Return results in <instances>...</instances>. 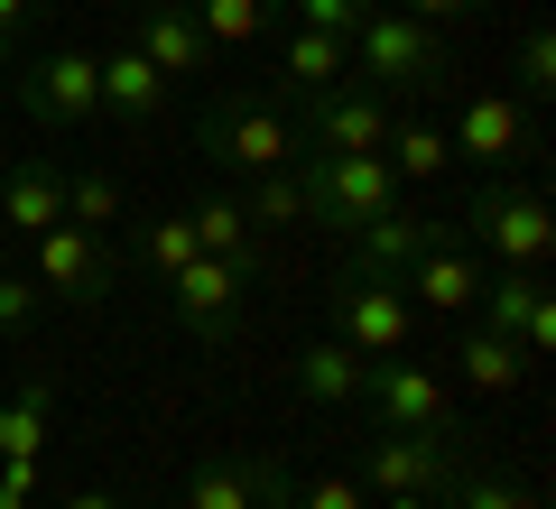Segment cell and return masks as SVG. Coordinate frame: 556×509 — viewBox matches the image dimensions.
<instances>
[{
    "instance_id": "28",
    "label": "cell",
    "mask_w": 556,
    "mask_h": 509,
    "mask_svg": "<svg viewBox=\"0 0 556 509\" xmlns=\"http://www.w3.org/2000/svg\"><path fill=\"white\" fill-rule=\"evenodd\" d=\"M204 28V47H251L260 28H269V0H186Z\"/></svg>"
},
{
    "instance_id": "3",
    "label": "cell",
    "mask_w": 556,
    "mask_h": 509,
    "mask_svg": "<svg viewBox=\"0 0 556 509\" xmlns=\"http://www.w3.org/2000/svg\"><path fill=\"white\" fill-rule=\"evenodd\" d=\"M353 75H371L380 93L437 84L445 75V28H427V20H408V10H380L371 0V20L353 28Z\"/></svg>"
},
{
    "instance_id": "24",
    "label": "cell",
    "mask_w": 556,
    "mask_h": 509,
    "mask_svg": "<svg viewBox=\"0 0 556 509\" xmlns=\"http://www.w3.org/2000/svg\"><path fill=\"white\" fill-rule=\"evenodd\" d=\"M186 222H195V251L260 269V241H251V214H241V195H204V204H186Z\"/></svg>"
},
{
    "instance_id": "37",
    "label": "cell",
    "mask_w": 556,
    "mask_h": 509,
    "mask_svg": "<svg viewBox=\"0 0 556 509\" xmlns=\"http://www.w3.org/2000/svg\"><path fill=\"white\" fill-rule=\"evenodd\" d=\"M56 509H112V491H65Z\"/></svg>"
},
{
    "instance_id": "35",
    "label": "cell",
    "mask_w": 556,
    "mask_h": 509,
    "mask_svg": "<svg viewBox=\"0 0 556 509\" xmlns=\"http://www.w3.org/2000/svg\"><path fill=\"white\" fill-rule=\"evenodd\" d=\"M482 0H408V20H427V28H445V20H473Z\"/></svg>"
},
{
    "instance_id": "29",
    "label": "cell",
    "mask_w": 556,
    "mask_h": 509,
    "mask_svg": "<svg viewBox=\"0 0 556 509\" xmlns=\"http://www.w3.org/2000/svg\"><path fill=\"white\" fill-rule=\"evenodd\" d=\"M437 509H529V491L501 482V472H455V482L437 491Z\"/></svg>"
},
{
    "instance_id": "2",
    "label": "cell",
    "mask_w": 556,
    "mask_h": 509,
    "mask_svg": "<svg viewBox=\"0 0 556 509\" xmlns=\"http://www.w3.org/2000/svg\"><path fill=\"white\" fill-rule=\"evenodd\" d=\"M298 186H306V222H334V232H362V222H380L399 204L390 157H371V149H306Z\"/></svg>"
},
{
    "instance_id": "32",
    "label": "cell",
    "mask_w": 556,
    "mask_h": 509,
    "mask_svg": "<svg viewBox=\"0 0 556 509\" xmlns=\"http://www.w3.org/2000/svg\"><path fill=\"white\" fill-rule=\"evenodd\" d=\"M298 509H371V491L353 472H316V482H298Z\"/></svg>"
},
{
    "instance_id": "38",
    "label": "cell",
    "mask_w": 556,
    "mask_h": 509,
    "mask_svg": "<svg viewBox=\"0 0 556 509\" xmlns=\"http://www.w3.org/2000/svg\"><path fill=\"white\" fill-rule=\"evenodd\" d=\"M380 509H437V500H427V491H390Z\"/></svg>"
},
{
    "instance_id": "22",
    "label": "cell",
    "mask_w": 556,
    "mask_h": 509,
    "mask_svg": "<svg viewBox=\"0 0 556 509\" xmlns=\"http://www.w3.org/2000/svg\"><path fill=\"white\" fill-rule=\"evenodd\" d=\"M427 232H437V222H417V214H399V204H390L380 222H362V232H353V269H371V278H399L417 251H427Z\"/></svg>"
},
{
    "instance_id": "18",
    "label": "cell",
    "mask_w": 556,
    "mask_h": 509,
    "mask_svg": "<svg viewBox=\"0 0 556 509\" xmlns=\"http://www.w3.org/2000/svg\"><path fill=\"white\" fill-rule=\"evenodd\" d=\"M0 222H10V232H28V241H38L47 222H65V177L47 167V157H20V167L0 177Z\"/></svg>"
},
{
    "instance_id": "5",
    "label": "cell",
    "mask_w": 556,
    "mask_h": 509,
    "mask_svg": "<svg viewBox=\"0 0 556 509\" xmlns=\"http://www.w3.org/2000/svg\"><path fill=\"white\" fill-rule=\"evenodd\" d=\"M334 343H343V353H362V361L408 353V343H417L408 288H399V278H371V269H343L334 278Z\"/></svg>"
},
{
    "instance_id": "34",
    "label": "cell",
    "mask_w": 556,
    "mask_h": 509,
    "mask_svg": "<svg viewBox=\"0 0 556 509\" xmlns=\"http://www.w3.org/2000/svg\"><path fill=\"white\" fill-rule=\"evenodd\" d=\"M362 20H371V0H298V28H334V38H353Z\"/></svg>"
},
{
    "instance_id": "40",
    "label": "cell",
    "mask_w": 556,
    "mask_h": 509,
    "mask_svg": "<svg viewBox=\"0 0 556 509\" xmlns=\"http://www.w3.org/2000/svg\"><path fill=\"white\" fill-rule=\"evenodd\" d=\"M112 509H130V500H112Z\"/></svg>"
},
{
    "instance_id": "13",
    "label": "cell",
    "mask_w": 556,
    "mask_h": 509,
    "mask_svg": "<svg viewBox=\"0 0 556 509\" xmlns=\"http://www.w3.org/2000/svg\"><path fill=\"white\" fill-rule=\"evenodd\" d=\"M390 102L380 93H353V84H325V93H306V120H298V139L306 149H371L380 157V139H390Z\"/></svg>"
},
{
    "instance_id": "7",
    "label": "cell",
    "mask_w": 556,
    "mask_h": 509,
    "mask_svg": "<svg viewBox=\"0 0 556 509\" xmlns=\"http://www.w3.org/2000/svg\"><path fill=\"white\" fill-rule=\"evenodd\" d=\"M28 278H38V296L93 306V296L121 278V259H112V241H102V232H84V222H47V232L28 241Z\"/></svg>"
},
{
    "instance_id": "30",
    "label": "cell",
    "mask_w": 556,
    "mask_h": 509,
    "mask_svg": "<svg viewBox=\"0 0 556 509\" xmlns=\"http://www.w3.org/2000/svg\"><path fill=\"white\" fill-rule=\"evenodd\" d=\"M519 93H529V102L556 93V38H547V20L519 28Z\"/></svg>"
},
{
    "instance_id": "12",
    "label": "cell",
    "mask_w": 556,
    "mask_h": 509,
    "mask_svg": "<svg viewBox=\"0 0 556 509\" xmlns=\"http://www.w3.org/2000/svg\"><path fill=\"white\" fill-rule=\"evenodd\" d=\"M482 325L501 333V343H519V353H547V333H556V306H547V278L538 269H482Z\"/></svg>"
},
{
    "instance_id": "11",
    "label": "cell",
    "mask_w": 556,
    "mask_h": 509,
    "mask_svg": "<svg viewBox=\"0 0 556 509\" xmlns=\"http://www.w3.org/2000/svg\"><path fill=\"white\" fill-rule=\"evenodd\" d=\"M455 445L464 435H390L380 427L371 445H362V491H380V500H390V491H427V500H437V491L455 482Z\"/></svg>"
},
{
    "instance_id": "39",
    "label": "cell",
    "mask_w": 556,
    "mask_h": 509,
    "mask_svg": "<svg viewBox=\"0 0 556 509\" xmlns=\"http://www.w3.org/2000/svg\"><path fill=\"white\" fill-rule=\"evenodd\" d=\"M10 56H20V38H10V28H0V65H10Z\"/></svg>"
},
{
    "instance_id": "9",
    "label": "cell",
    "mask_w": 556,
    "mask_h": 509,
    "mask_svg": "<svg viewBox=\"0 0 556 509\" xmlns=\"http://www.w3.org/2000/svg\"><path fill=\"white\" fill-rule=\"evenodd\" d=\"M20 102H28V120H47V130H93L102 120L93 47H47V56L20 75Z\"/></svg>"
},
{
    "instance_id": "31",
    "label": "cell",
    "mask_w": 556,
    "mask_h": 509,
    "mask_svg": "<svg viewBox=\"0 0 556 509\" xmlns=\"http://www.w3.org/2000/svg\"><path fill=\"white\" fill-rule=\"evenodd\" d=\"M139 259H149V269H186V259H195V222L186 214H167V222H149V232H139Z\"/></svg>"
},
{
    "instance_id": "36",
    "label": "cell",
    "mask_w": 556,
    "mask_h": 509,
    "mask_svg": "<svg viewBox=\"0 0 556 509\" xmlns=\"http://www.w3.org/2000/svg\"><path fill=\"white\" fill-rule=\"evenodd\" d=\"M28 10H38V0H0V28L20 38V28H28Z\"/></svg>"
},
{
    "instance_id": "27",
    "label": "cell",
    "mask_w": 556,
    "mask_h": 509,
    "mask_svg": "<svg viewBox=\"0 0 556 509\" xmlns=\"http://www.w3.org/2000/svg\"><path fill=\"white\" fill-rule=\"evenodd\" d=\"M241 214H251V232L269 222V232H288V222H306V186L298 167H269V177H251V195H241Z\"/></svg>"
},
{
    "instance_id": "10",
    "label": "cell",
    "mask_w": 556,
    "mask_h": 509,
    "mask_svg": "<svg viewBox=\"0 0 556 509\" xmlns=\"http://www.w3.org/2000/svg\"><path fill=\"white\" fill-rule=\"evenodd\" d=\"M399 288H408V306H427V315H464V306L482 296V251L455 232V222H437L427 251L399 269Z\"/></svg>"
},
{
    "instance_id": "23",
    "label": "cell",
    "mask_w": 556,
    "mask_h": 509,
    "mask_svg": "<svg viewBox=\"0 0 556 509\" xmlns=\"http://www.w3.org/2000/svg\"><path fill=\"white\" fill-rule=\"evenodd\" d=\"M288 84L298 93H325V84H343L353 75V38H334V28H288Z\"/></svg>"
},
{
    "instance_id": "25",
    "label": "cell",
    "mask_w": 556,
    "mask_h": 509,
    "mask_svg": "<svg viewBox=\"0 0 556 509\" xmlns=\"http://www.w3.org/2000/svg\"><path fill=\"white\" fill-rule=\"evenodd\" d=\"M56 445V390L28 380L20 398H0V454H47Z\"/></svg>"
},
{
    "instance_id": "4",
    "label": "cell",
    "mask_w": 556,
    "mask_h": 509,
    "mask_svg": "<svg viewBox=\"0 0 556 509\" xmlns=\"http://www.w3.org/2000/svg\"><path fill=\"white\" fill-rule=\"evenodd\" d=\"M362 408L390 435H455V380L390 353V361H362Z\"/></svg>"
},
{
    "instance_id": "20",
    "label": "cell",
    "mask_w": 556,
    "mask_h": 509,
    "mask_svg": "<svg viewBox=\"0 0 556 509\" xmlns=\"http://www.w3.org/2000/svg\"><path fill=\"white\" fill-rule=\"evenodd\" d=\"M288 380H298V398H316V408H353L362 398V353H343L334 333H325V343H306V353L288 361Z\"/></svg>"
},
{
    "instance_id": "6",
    "label": "cell",
    "mask_w": 556,
    "mask_h": 509,
    "mask_svg": "<svg viewBox=\"0 0 556 509\" xmlns=\"http://www.w3.org/2000/svg\"><path fill=\"white\" fill-rule=\"evenodd\" d=\"M204 157L241 167V177H269V167H298L306 139H298V120L278 112V102H214V112H204Z\"/></svg>"
},
{
    "instance_id": "8",
    "label": "cell",
    "mask_w": 556,
    "mask_h": 509,
    "mask_svg": "<svg viewBox=\"0 0 556 509\" xmlns=\"http://www.w3.org/2000/svg\"><path fill=\"white\" fill-rule=\"evenodd\" d=\"M251 278H260V269L195 251L186 269H167V306H177V325L195 333V343H223V333L241 325V306H251Z\"/></svg>"
},
{
    "instance_id": "16",
    "label": "cell",
    "mask_w": 556,
    "mask_h": 509,
    "mask_svg": "<svg viewBox=\"0 0 556 509\" xmlns=\"http://www.w3.org/2000/svg\"><path fill=\"white\" fill-rule=\"evenodd\" d=\"M186 509H298V482H288V463H195V482H186Z\"/></svg>"
},
{
    "instance_id": "33",
    "label": "cell",
    "mask_w": 556,
    "mask_h": 509,
    "mask_svg": "<svg viewBox=\"0 0 556 509\" xmlns=\"http://www.w3.org/2000/svg\"><path fill=\"white\" fill-rule=\"evenodd\" d=\"M38 306H47L38 278H10V269H0V333H28V325H38Z\"/></svg>"
},
{
    "instance_id": "26",
    "label": "cell",
    "mask_w": 556,
    "mask_h": 509,
    "mask_svg": "<svg viewBox=\"0 0 556 509\" xmlns=\"http://www.w3.org/2000/svg\"><path fill=\"white\" fill-rule=\"evenodd\" d=\"M121 214H130V195H121L112 167H75V177H65V222H84V232H112Z\"/></svg>"
},
{
    "instance_id": "1",
    "label": "cell",
    "mask_w": 556,
    "mask_h": 509,
    "mask_svg": "<svg viewBox=\"0 0 556 509\" xmlns=\"http://www.w3.org/2000/svg\"><path fill=\"white\" fill-rule=\"evenodd\" d=\"M455 232L482 251V269H538V259L556 251V222H547V195L519 177H482L473 195H464Z\"/></svg>"
},
{
    "instance_id": "14",
    "label": "cell",
    "mask_w": 556,
    "mask_h": 509,
    "mask_svg": "<svg viewBox=\"0 0 556 509\" xmlns=\"http://www.w3.org/2000/svg\"><path fill=\"white\" fill-rule=\"evenodd\" d=\"M445 139H455V157H473L482 177H510L519 157H529V112H519L510 93H473Z\"/></svg>"
},
{
    "instance_id": "19",
    "label": "cell",
    "mask_w": 556,
    "mask_h": 509,
    "mask_svg": "<svg viewBox=\"0 0 556 509\" xmlns=\"http://www.w3.org/2000/svg\"><path fill=\"white\" fill-rule=\"evenodd\" d=\"M455 380H464L473 398H510L519 380H529V353H519V343H501L492 325H473V333L455 343Z\"/></svg>"
},
{
    "instance_id": "21",
    "label": "cell",
    "mask_w": 556,
    "mask_h": 509,
    "mask_svg": "<svg viewBox=\"0 0 556 509\" xmlns=\"http://www.w3.org/2000/svg\"><path fill=\"white\" fill-rule=\"evenodd\" d=\"M380 157H390V177H399V186H437L445 167H455V139H445L437 120L417 112V120H390V139H380Z\"/></svg>"
},
{
    "instance_id": "17",
    "label": "cell",
    "mask_w": 556,
    "mask_h": 509,
    "mask_svg": "<svg viewBox=\"0 0 556 509\" xmlns=\"http://www.w3.org/2000/svg\"><path fill=\"white\" fill-rule=\"evenodd\" d=\"M93 75H102V112H121V120H159V112H167V93H177V84H167L159 65L139 56L130 38H121V47H102V56H93Z\"/></svg>"
},
{
    "instance_id": "15",
    "label": "cell",
    "mask_w": 556,
    "mask_h": 509,
    "mask_svg": "<svg viewBox=\"0 0 556 509\" xmlns=\"http://www.w3.org/2000/svg\"><path fill=\"white\" fill-rule=\"evenodd\" d=\"M130 47L159 65L167 84H195V75H204V56H214L186 0H139V10H130Z\"/></svg>"
}]
</instances>
